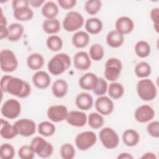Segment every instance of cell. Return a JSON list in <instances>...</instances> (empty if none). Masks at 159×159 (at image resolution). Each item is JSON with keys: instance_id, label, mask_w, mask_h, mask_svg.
Listing matches in <instances>:
<instances>
[{"instance_id": "2e32d148", "label": "cell", "mask_w": 159, "mask_h": 159, "mask_svg": "<svg viewBox=\"0 0 159 159\" xmlns=\"http://www.w3.org/2000/svg\"><path fill=\"white\" fill-rule=\"evenodd\" d=\"M87 118L86 114L83 111L73 110L68 112L66 121L73 127H82L86 124Z\"/></svg>"}, {"instance_id": "d4e9b609", "label": "cell", "mask_w": 159, "mask_h": 159, "mask_svg": "<svg viewBox=\"0 0 159 159\" xmlns=\"http://www.w3.org/2000/svg\"><path fill=\"white\" fill-rule=\"evenodd\" d=\"M26 63L29 68L32 70L38 71L43 67L45 60L42 54L33 53L27 57Z\"/></svg>"}, {"instance_id": "681fc988", "label": "cell", "mask_w": 159, "mask_h": 159, "mask_svg": "<svg viewBox=\"0 0 159 159\" xmlns=\"http://www.w3.org/2000/svg\"><path fill=\"white\" fill-rule=\"evenodd\" d=\"M134 157L129 153L122 152L118 155L117 157V159H132Z\"/></svg>"}, {"instance_id": "bcb514c9", "label": "cell", "mask_w": 159, "mask_h": 159, "mask_svg": "<svg viewBox=\"0 0 159 159\" xmlns=\"http://www.w3.org/2000/svg\"><path fill=\"white\" fill-rule=\"evenodd\" d=\"M57 3L62 9L69 10L76 6L77 1L76 0H58Z\"/></svg>"}, {"instance_id": "9a60e30c", "label": "cell", "mask_w": 159, "mask_h": 159, "mask_svg": "<svg viewBox=\"0 0 159 159\" xmlns=\"http://www.w3.org/2000/svg\"><path fill=\"white\" fill-rule=\"evenodd\" d=\"M155 116L152 107L148 104H143L138 107L134 112L135 119L140 123H147L151 121Z\"/></svg>"}, {"instance_id": "e0dca14e", "label": "cell", "mask_w": 159, "mask_h": 159, "mask_svg": "<svg viewBox=\"0 0 159 159\" xmlns=\"http://www.w3.org/2000/svg\"><path fill=\"white\" fill-rule=\"evenodd\" d=\"M74 66L78 70L86 71L91 65V59L89 54L84 51H79L73 57Z\"/></svg>"}, {"instance_id": "ffe728a7", "label": "cell", "mask_w": 159, "mask_h": 159, "mask_svg": "<svg viewBox=\"0 0 159 159\" xmlns=\"http://www.w3.org/2000/svg\"><path fill=\"white\" fill-rule=\"evenodd\" d=\"M75 104L79 109L81 111H88L94 104L93 98L88 93H80L76 97Z\"/></svg>"}, {"instance_id": "5bb4252c", "label": "cell", "mask_w": 159, "mask_h": 159, "mask_svg": "<svg viewBox=\"0 0 159 159\" xmlns=\"http://www.w3.org/2000/svg\"><path fill=\"white\" fill-rule=\"evenodd\" d=\"M94 106L99 114L102 116H108L111 114L114 108V104L112 100L106 96H99L94 102Z\"/></svg>"}, {"instance_id": "83f0119b", "label": "cell", "mask_w": 159, "mask_h": 159, "mask_svg": "<svg viewBox=\"0 0 159 159\" xmlns=\"http://www.w3.org/2000/svg\"><path fill=\"white\" fill-rule=\"evenodd\" d=\"M86 32L90 34L96 35L101 32L103 28V24L101 19L97 17L88 19L84 24Z\"/></svg>"}, {"instance_id": "7dc6e473", "label": "cell", "mask_w": 159, "mask_h": 159, "mask_svg": "<svg viewBox=\"0 0 159 159\" xmlns=\"http://www.w3.org/2000/svg\"><path fill=\"white\" fill-rule=\"evenodd\" d=\"M9 34L8 27L7 25H0V39L7 38Z\"/></svg>"}, {"instance_id": "1f68e13d", "label": "cell", "mask_w": 159, "mask_h": 159, "mask_svg": "<svg viewBox=\"0 0 159 159\" xmlns=\"http://www.w3.org/2000/svg\"><path fill=\"white\" fill-rule=\"evenodd\" d=\"M134 72L138 78H147L152 73V67L148 62L142 61L136 64Z\"/></svg>"}, {"instance_id": "d6986e66", "label": "cell", "mask_w": 159, "mask_h": 159, "mask_svg": "<svg viewBox=\"0 0 159 159\" xmlns=\"http://www.w3.org/2000/svg\"><path fill=\"white\" fill-rule=\"evenodd\" d=\"M116 30L122 35H127L132 32L134 28V21L127 16L119 17L115 22Z\"/></svg>"}, {"instance_id": "ba28073f", "label": "cell", "mask_w": 159, "mask_h": 159, "mask_svg": "<svg viewBox=\"0 0 159 159\" xmlns=\"http://www.w3.org/2000/svg\"><path fill=\"white\" fill-rule=\"evenodd\" d=\"M18 66V60L16 54L9 49H2L0 54V67L3 72L14 71Z\"/></svg>"}, {"instance_id": "52a82bcc", "label": "cell", "mask_w": 159, "mask_h": 159, "mask_svg": "<svg viewBox=\"0 0 159 159\" xmlns=\"http://www.w3.org/2000/svg\"><path fill=\"white\" fill-rule=\"evenodd\" d=\"M123 68L122 61L117 58H108L104 65V75L105 79L113 82L119 78Z\"/></svg>"}, {"instance_id": "7402d4cb", "label": "cell", "mask_w": 159, "mask_h": 159, "mask_svg": "<svg viewBox=\"0 0 159 159\" xmlns=\"http://www.w3.org/2000/svg\"><path fill=\"white\" fill-rule=\"evenodd\" d=\"M98 80V77L96 74L92 72H88L80 77L78 81V84L81 89L86 91H91L93 90Z\"/></svg>"}, {"instance_id": "f546056e", "label": "cell", "mask_w": 159, "mask_h": 159, "mask_svg": "<svg viewBox=\"0 0 159 159\" xmlns=\"http://www.w3.org/2000/svg\"><path fill=\"white\" fill-rule=\"evenodd\" d=\"M59 12L58 5L52 1L45 2L42 6L41 13L46 19L56 18Z\"/></svg>"}, {"instance_id": "f1b7e54d", "label": "cell", "mask_w": 159, "mask_h": 159, "mask_svg": "<svg viewBox=\"0 0 159 159\" xmlns=\"http://www.w3.org/2000/svg\"><path fill=\"white\" fill-rule=\"evenodd\" d=\"M42 27L46 34L50 35H55L61 29V24L58 19L57 18L46 19L42 24Z\"/></svg>"}, {"instance_id": "74e56055", "label": "cell", "mask_w": 159, "mask_h": 159, "mask_svg": "<svg viewBox=\"0 0 159 159\" xmlns=\"http://www.w3.org/2000/svg\"><path fill=\"white\" fill-rule=\"evenodd\" d=\"M88 54L91 60L95 61H100L104 57V48L100 43H94L90 47Z\"/></svg>"}, {"instance_id": "4fadbf2b", "label": "cell", "mask_w": 159, "mask_h": 159, "mask_svg": "<svg viewBox=\"0 0 159 159\" xmlns=\"http://www.w3.org/2000/svg\"><path fill=\"white\" fill-rule=\"evenodd\" d=\"M68 111L67 107L63 104L52 105L48 108L47 116L48 119L55 123H58L66 120Z\"/></svg>"}, {"instance_id": "ee69618b", "label": "cell", "mask_w": 159, "mask_h": 159, "mask_svg": "<svg viewBox=\"0 0 159 159\" xmlns=\"http://www.w3.org/2000/svg\"><path fill=\"white\" fill-rule=\"evenodd\" d=\"M147 133L152 137H159V122L157 120H153L148 124L147 125Z\"/></svg>"}, {"instance_id": "f6af8a7d", "label": "cell", "mask_w": 159, "mask_h": 159, "mask_svg": "<svg viewBox=\"0 0 159 159\" xmlns=\"http://www.w3.org/2000/svg\"><path fill=\"white\" fill-rule=\"evenodd\" d=\"M150 19L153 24V29L156 32L158 33V26H159V8H153L150 13Z\"/></svg>"}, {"instance_id": "b9f144b4", "label": "cell", "mask_w": 159, "mask_h": 159, "mask_svg": "<svg viewBox=\"0 0 159 159\" xmlns=\"http://www.w3.org/2000/svg\"><path fill=\"white\" fill-rule=\"evenodd\" d=\"M108 84L107 81L103 78H98L96 84L93 89V93L94 94L98 96L104 95L107 91Z\"/></svg>"}, {"instance_id": "8992f818", "label": "cell", "mask_w": 159, "mask_h": 159, "mask_svg": "<svg viewBox=\"0 0 159 159\" xmlns=\"http://www.w3.org/2000/svg\"><path fill=\"white\" fill-rule=\"evenodd\" d=\"M30 145L34 153L40 158H48L53 154V147L52 144L42 137L37 136L33 138Z\"/></svg>"}, {"instance_id": "30bf717a", "label": "cell", "mask_w": 159, "mask_h": 159, "mask_svg": "<svg viewBox=\"0 0 159 159\" xmlns=\"http://www.w3.org/2000/svg\"><path fill=\"white\" fill-rule=\"evenodd\" d=\"M97 142L96 134L93 131H84L79 133L75 138V142L76 147L81 151L91 148Z\"/></svg>"}, {"instance_id": "277c9868", "label": "cell", "mask_w": 159, "mask_h": 159, "mask_svg": "<svg viewBox=\"0 0 159 159\" xmlns=\"http://www.w3.org/2000/svg\"><path fill=\"white\" fill-rule=\"evenodd\" d=\"M136 89L138 96L143 101H152L157 95V88L155 83L147 78L138 81Z\"/></svg>"}, {"instance_id": "c3c4849f", "label": "cell", "mask_w": 159, "mask_h": 159, "mask_svg": "<svg viewBox=\"0 0 159 159\" xmlns=\"http://www.w3.org/2000/svg\"><path fill=\"white\" fill-rule=\"evenodd\" d=\"M29 5L33 7L38 8L45 2L44 0H29Z\"/></svg>"}, {"instance_id": "8d00e7d4", "label": "cell", "mask_w": 159, "mask_h": 159, "mask_svg": "<svg viewBox=\"0 0 159 159\" xmlns=\"http://www.w3.org/2000/svg\"><path fill=\"white\" fill-rule=\"evenodd\" d=\"M38 132L43 137L52 136L56 130L55 125L49 121H42L38 124Z\"/></svg>"}, {"instance_id": "7bdbcfd3", "label": "cell", "mask_w": 159, "mask_h": 159, "mask_svg": "<svg viewBox=\"0 0 159 159\" xmlns=\"http://www.w3.org/2000/svg\"><path fill=\"white\" fill-rule=\"evenodd\" d=\"M35 154L30 145H22L18 150V156L21 159H32L34 158Z\"/></svg>"}, {"instance_id": "7c38bea8", "label": "cell", "mask_w": 159, "mask_h": 159, "mask_svg": "<svg viewBox=\"0 0 159 159\" xmlns=\"http://www.w3.org/2000/svg\"><path fill=\"white\" fill-rule=\"evenodd\" d=\"M17 130L19 135L24 137H29L34 135L36 131L35 122L30 119H20L14 124Z\"/></svg>"}, {"instance_id": "484cf974", "label": "cell", "mask_w": 159, "mask_h": 159, "mask_svg": "<svg viewBox=\"0 0 159 159\" xmlns=\"http://www.w3.org/2000/svg\"><path fill=\"white\" fill-rule=\"evenodd\" d=\"M122 139L125 145L127 147H134L140 141V135L135 130L129 129L123 132Z\"/></svg>"}, {"instance_id": "ac0fdd59", "label": "cell", "mask_w": 159, "mask_h": 159, "mask_svg": "<svg viewBox=\"0 0 159 159\" xmlns=\"http://www.w3.org/2000/svg\"><path fill=\"white\" fill-rule=\"evenodd\" d=\"M34 85L39 89H45L51 84V78L48 73L43 70L37 71L32 76Z\"/></svg>"}, {"instance_id": "4dcf8cb0", "label": "cell", "mask_w": 159, "mask_h": 159, "mask_svg": "<svg viewBox=\"0 0 159 159\" xmlns=\"http://www.w3.org/2000/svg\"><path fill=\"white\" fill-rule=\"evenodd\" d=\"M124 42L123 35L116 30L110 31L106 36V43L112 48H118L120 47Z\"/></svg>"}, {"instance_id": "816d5d0a", "label": "cell", "mask_w": 159, "mask_h": 159, "mask_svg": "<svg viewBox=\"0 0 159 159\" xmlns=\"http://www.w3.org/2000/svg\"><path fill=\"white\" fill-rule=\"evenodd\" d=\"M7 22L6 17L4 16L2 11L1 10V20H0V25H7Z\"/></svg>"}, {"instance_id": "cb8c5ba5", "label": "cell", "mask_w": 159, "mask_h": 159, "mask_svg": "<svg viewBox=\"0 0 159 159\" xmlns=\"http://www.w3.org/2000/svg\"><path fill=\"white\" fill-rule=\"evenodd\" d=\"M51 89L55 97L61 98L66 95L68 91V84L65 80L58 79L53 83Z\"/></svg>"}, {"instance_id": "5b68a950", "label": "cell", "mask_w": 159, "mask_h": 159, "mask_svg": "<svg viewBox=\"0 0 159 159\" xmlns=\"http://www.w3.org/2000/svg\"><path fill=\"white\" fill-rule=\"evenodd\" d=\"M84 23V17L81 13L76 11H70L65 15L62 21V27L65 31L73 32L78 31Z\"/></svg>"}, {"instance_id": "f907efd6", "label": "cell", "mask_w": 159, "mask_h": 159, "mask_svg": "<svg viewBox=\"0 0 159 159\" xmlns=\"http://www.w3.org/2000/svg\"><path fill=\"white\" fill-rule=\"evenodd\" d=\"M141 158H150V159H156L157 156L155 153L153 152H146L142 155Z\"/></svg>"}, {"instance_id": "f35d334b", "label": "cell", "mask_w": 159, "mask_h": 159, "mask_svg": "<svg viewBox=\"0 0 159 159\" xmlns=\"http://www.w3.org/2000/svg\"><path fill=\"white\" fill-rule=\"evenodd\" d=\"M102 7V2L99 0H88L84 5L86 12L91 16L98 14Z\"/></svg>"}, {"instance_id": "6da1fadb", "label": "cell", "mask_w": 159, "mask_h": 159, "mask_svg": "<svg viewBox=\"0 0 159 159\" xmlns=\"http://www.w3.org/2000/svg\"><path fill=\"white\" fill-rule=\"evenodd\" d=\"M1 92L7 93L20 98H26L31 93V86L28 82L11 75L3 76L0 81Z\"/></svg>"}, {"instance_id": "3957f363", "label": "cell", "mask_w": 159, "mask_h": 159, "mask_svg": "<svg viewBox=\"0 0 159 159\" xmlns=\"http://www.w3.org/2000/svg\"><path fill=\"white\" fill-rule=\"evenodd\" d=\"M14 17L21 22L29 21L33 19L34 13L30 7L29 0H14L12 2Z\"/></svg>"}, {"instance_id": "603a6c76", "label": "cell", "mask_w": 159, "mask_h": 159, "mask_svg": "<svg viewBox=\"0 0 159 159\" xmlns=\"http://www.w3.org/2000/svg\"><path fill=\"white\" fill-rule=\"evenodd\" d=\"M90 42V37L88 32L83 30L76 31L71 37V42L77 48H83L86 47Z\"/></svg>"}, {"instance_id": "d6a6232c", "label": "cell", "mask_w": 159, "mask_h": 159, "mask_svg": "<svg viewBox=\"0 0 159 159\" xmlns=\"http://www.w3.org/2000/svg\"><path fill=\"white\" fill-rule=\"evenodd\" d=\"M107 93L110 98L113 99H120L124 94V88L122 84L113 81L108 85Z\"/></svg>"}, {"instance_id": "60d3db41", "label": "cell", "mask_w": 159, "mask_h": 159, "mask_svg": "<svg viewBox=\"0 0 159 159\" xmlns=\"http://www.w3.org/2000/svg\"><path fill=\"white\" fill-rule=\"evenodd\" d=\"M15 155L14 147L10 143H2L0 147V157L2 159H12Z\"/></svg>"}, {"instance_id": "836d02e7", "label": "cell", "mask_w": 159, "mask_h": 159, "mask_svg": "<svg viewBox=\"0 0 159 159\" xmlns=\"http://www.w3.org/2000/svg\"><path fill=\"white\" fill-rule=\"evenodd\" d=\"M134 51L139 57L146 58L148 57L151 53V47L147 41L141 40L135 43Z\"/></svg>"}, {"instance_id": "7a4b0ae2", "label": "cell", "mask_w": 159, "mask_h": 159, "mask_svg": "<svg viewBox=\"0 0 159 159\" xmlns=\"http://www.w3.org/2000/svg\"><path fill=\"white\" fill-rule=\"evenodd\" d=\"M71 63V58L67 53H59L55 55L48 61L47 68L50 73L58 76L68 70Z\"/></svg>"}, {"instance_id": "d590c367", "label": "cell", "mask_w": 159, "mask_h": 159, "mask_svg": "<svg viewBox=\"0 0 159 159\" xmlns=\"http://www.w3.org/2000/svg\"><path fill=\"white\" fill-rule=\"evenodd\" d=\"M47 48L52 52H58L60 50L63 45L62 39L57 35H49L46 40Z\"/></svg>"}, {"instance_id": "44dd1931", "label": "cell", "mask_w": 159, "mask_h": 159, "mask_svg": "<svg viewBox=\"0 0 159 159\" xmlns=\"http://www.w3.org/2000/svg\"><path fill=\"white\" fill-rule=\"evenodd\" d=\"M0 135L4 139L11 140L19 135L15 125H11L7 120L1 119L0 120Z\"/></svg>"}, {"instance_id": "e575fe53", "label": "cell", "mask_w": 159, "mask_h": 159, "mask_svg": "<svg viewBox=\"0 0 159 159\" xmlns=\"http://www.w3.org/2000/svg\"><path fill=\"white\" fill-rule=\"evenodd\" d=\"M87 122L89 126L93 129H99L101 128L104 124V119L99 112H91L87 118Z\"/></svg>"}, {"instance_id": "ab89813d", "label": "cell", "mask_w": 159, "mask_h": 159, "mask_svg": "<svg viewBox=\"0 0 159 159\" xmlns=\"http://www.w3.org/2000/svg\"><path fill=\"white\" fill-rule=\"evenodd\" d=\"M60 154L63 159H72L75 157L76 150L71 143H65L60 147Z\"/></svg>"}, {"instance_id": "8fae6325", "label": "cell", "mask_w": 159, "mask_h": 159, "mask_svg": "<svg viewBox=\"0 0 159 159\" xmlns=\"http://www.w3.org/2000/svg\"><path fill=\"white\" fill-rule=\"evenodd\" d=\"M1 112L6 119H16L21 112V104L17 99H8L1 106Z\"/></svg>"}, {"instance_id": "4316f807", "label": "cell", "mask_w": 159, "mask_h": 159, "mask_svg": "<svg viewBox=\"0 0 159 159\" xmlns=\"http://www.w3.org/2000/svg\"><path fill=\"white\" fill-rule=\"evenodd\" d=\"M9 34L7 39L10 42H17L22 37L24 32V26L17 22L11 24L8 26Z\"/></svg>"}, {"instance_id": "9c48e42d", "label": "cell", "mask_w": 159, "mask_h": 159, "mask_svg": "<svg viewBox=\"0 0 159 159\" xmlns=\"http://www.w3.org/2000/svg\"><path fill=\"white\" fill-rule=\"evenodd\" d=\"M99 139L102 145L107 149H114L119 143V137L117 132L111 127L102 128L99 132Z\"/></svg>"}]
</instances>
